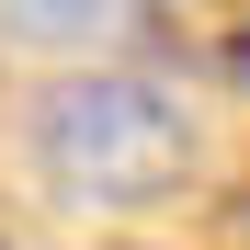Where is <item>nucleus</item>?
<instances>
[{"mask_svg":"<svg viewBox=\"0 0 250 250\" xmlns=\"http://www.w3.org/2000/svg\"><path fill=\"white\" fill-rule=\"evenodd\" d=\"M34 171L80 216H159L193 182V114L148 68H57L34 91Z\"/></svg>","mask_w":250,"mask_h":250,"instance_id":"obj_1","label":"nucleus"},{"mask_svg":"<svg viewBox=\"0 0 250 250\" xmlns=\"http://www.w3.org/2000/svg\"><path fill=\"white\" fill-rule=\"evenodd\" d=\"M228 239L250 250V171H239V193H228Z\"/></svg>","mask_w":250,"mask_h":250,"instance_id":"obj_2","label":"nucleus"},{"mask_svg":"<svg viewBox=\"0 0 250 250\" xmlns=\"http://www.w3.org/2000/svg\"><path fill=\"white\" fill-rule=\"evenodd\" d=\"M228 68H239V80H250V46H239V57H228Z\"/></svg>","mask_w":250,"mask_h":250,"instance_id":"obj_3","label":"nucleus"},{"mask_svg":"<svg viewBox=\"0 0 250 250\" xmlns=\"http://www.w3.org/2000/svg\"><path fill=\"white\" fill-rule=\"evenodd\" d=\"M0 250H12V239H0Z\"/></svg>","mask_w":250,"mask_h":250,"instance_id":"obj_4","label":"nucleus"}]
</instances>
